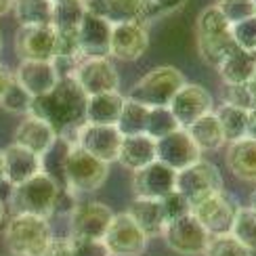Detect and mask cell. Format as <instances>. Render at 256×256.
<instances>
[{
    "mask_svg": "<svg viewBox=\"0 0 256 256\" xmlns=\"http://www.w3.org/2000/svg\"><path fill=\"white\" fill-rule=\"evenodd\" d=\"M86 94L74 78H61L48 94L32 99L30 116L48 122L57 134H70L84 124Z\"/></svg>",
    "mask_w": 256,
    "mask_h": 256,
    "instance_id": "obj_1",
    "label": "cell"
},
{
    "mask_svg": "<svg viewBox=\"0 0 256 256\" xmlns=\"http://www.w3.org/2000/svg\"><path fill=\"white\" fill-rule=\"evenodd\" d=\"M52 240L55 236L48 218L34 214H13L4 229V242L10 256H42Z\"/></svg>",
    "mask_w": 256,
    "mask_h": 256,
    "instance_id": "obj_2",
    "label": "cell"
},
{
    "mask_svg": "<svg viewBox=\"0 0 256 256\" xmlns=\"http://www.w3.org/2000/svg\"><path fill=\"white\" fill-rule=\"evenodd\" d=\"M59 191L61 185L57 180H52L44 172H38L36 176L26 180L24 185L13 189L8 204L13 208V214H34L48 218L55 212Z\"/></svg>",
    "mask_w": 256,
    "mask_h": 256,
    "instance_id": "obj_3",
    "label": "cell"
},
{
    "mask_svg": "<svg viewBox=\"0 0 256 256\" xmlns=\"http://www.w3.org/2000/svg\"><path fill=\"white\" fill-rule=\"evenodd\" d=\"M183 72L174 66H160L138 80L128 92V99L145 108H168L174 94L185 86Z\"/></svg>",
    "mask_w": 256,
    "mask_h": 256,
    "instance_id": "obj_4",
    "label": "cell"
},
{
    "mask_svg": "<svg viewBox=\"0 0 256 256\" xmlns=\"http://www.w3.org/2000/svg\"><path fill=\"white\" fill-rule=\"evenodd\" d=\"M110 176V164L92 158L78 145H74L66 160V170H63V185L68 191L76 194H92Z\"/></svg>",
    "mask_w": 256,
    "mask_h": 256,
    "instance_id": "obj_5",
    "label": "cell"
},
{
    "mask_svg": "<svg viewBox=\"0 0 256 256\" xmlns=\"http://www.w3.org/2000/svg\"><path fill=\"white\" fill-rule=\"evenodd\" d=\"M174 191L189 202V206H194L196 202L222 191L220 170L208 160H200L176 172Z\"/></svg>",
    "mask_w": 256,
    "mask_h": 256,
    "instance_id": "obj_6",
    "label": "cell"
},
{
    "mask_svg": "<svg viewBox=\"0 0 256 256\" xmlns=\"http://www.w3.org/2000/svg\"><path fill=\"white\" fill-rule=\"evenodd\" d=\"M238 204L229 194H225V189L218 194H212L204 200L196 202L191 206V214L198 218V222L208 231L210 238H220L229 236L233 227V218H236Z\"/></svg>",
    "mask_w": 256,
    "mask_h": 256,
    "instance_id": "obj_7",
    "label": "cell"
},
{
    "mask_svg": "<svg viewBox=\"0 0 256 256\" xmlns=\"http://www.w3.org/2000/svg\"><path fill=\"white\" fill-rule=\"evenodd\" d=\"M162 238L168 244L170 250H174L176 254L183 256H200L204 254L208 248L210 236L208 231L198 222V218L191 214L178 216L174 220H170L164 225Z\"/></svg>",
    "mask_w": 256,
    "mask_h": 256,
    "instance_id": "obj_8",
    "label": "cell"
},
{
    "mask_svg": "<svg viewBox=\"0 0 256 256\" xmlns=\"http://www.w3.org/2000/svg\"><path fill=\"white\" fill-rule=\"evenodd\" d=\"M72 78L78 82V86L84 90L86 97L118 92L120 88L118 70H116L112 59H103V57H82Z\"/></svg>",
    "mask_w": 256,
    "mask_h": 256,
    "instance_id": "obj_9",
    "label": "cell"
},
{
    "mask_svg": "<svg viewBox=\"0 0 256 256\" xmlns=\"http://www.w3.org/2000/svg\"><path fill=\"white\" fill-rule=\"evenodd\" d=\"M114 214L101 202H78L70 212V240H103Z\"/></svg>",
    "mask_w": 256,
    "mask_h": 256,
    "instance_id": "obj_10",
    "label": "cell"
},
{
    "mask_svg": "<svg viewBox=\"0 0 256 256\" xmlns=\"http://www.w3.org/2000/svg\"><path fill=\"white\" fill-rule=\"evenodd\" d=\"M147 242L149 238L138 229V225L126 212L114 214L103 236V244L110 256H141L147 248Z\"/></svg>",
    "mask_w": 256,
    "mask_h": 256,
    "instance_id": "obj_11",
    "label": "cell"
},
{
    "mask_svg": "<svg viewBox=\"0 0 256 256\" xmlns=\"http://www.w3.org/2000/svg\"><path fill=\"white\" fill-rule=\"evenodd\" d=\"M122 143V134L118 132L116 126H97V124H86L76 128L74 132V145H78L92 158L101 160L105 164H112L118 160Z\"/></svg>",
    "mask_w": 256,
    "mask_h": 256,
    "instance_id": "obj_12",
    "label": "cell"
},
{
    "mask_svg": "<svg viewBox=\"0 0 256 256\" xmlns=\"http://www.w3.org/2000/svg\"><path fill=\"white\" fill-rule=\"evenodd\" d=\"M84 8L90 15H97L112 26L118 24H147L154 15L152 0H84Z\"/></svg>",
    "mask_w": 256,
    "mask_h": 256,
    "instance_id": "obj_13",
    "label": "cell"
},
{
    "mask_svg": "<svg viewBox=\"0 0 256 256\" xmlns=\"http://www.w3.org/2000/svg\"><path fill=\"white\" fill-rule=\"evenodd\" d=\"M156 160L162 162L164 166H168L170 170L178 172V170L200 162L202 152L198 149V145L191 141V136L185 128H178V130L156 141Z\"/></svg>",
    "mask_w": 256,
    "mask_h": 256,
    "instance_id": "obj_14",
    "label": "cell"
},
{
    "mask_svg": "<svg viewBox=\"0 0 256 256\" xmlns=\"http://www.w3.org/2000/svg\"><path fill=\"white\" fill-rule=\"evenodd\" d=\"M168 110L172 112L174 120L180 128H189L194 122H198L202 116H206L214 110V101H212V94L204 86L185 82V86L170 101Z\"/></svg>",
    "mask_w": 256,
    "mask_h": 256,
    "instance_id": "obj_15",
    "label": "cell"
},
{
    "mask_svg": "<svg viewBox=\"0 0 256 256\" xmlns=\"http://www.w3.org/2000/svg\"><path fill=\"white\" fill-rule=\"evenodd\" d=\"M149 46V30L147 24H118L112 26L110 40V57L120 61H138Z\"/></svg>",
    "mask_w": 256,
    "mask_h": 256,
    "instance_id": "obj_16",
    "label": "cell"
},
{
    "mask_svg": "<svg viewBox=\"0 0 256 256\" xmlns=\"http://www.w3.org/2000/svg\"><path fill=\"white\" fill-rule=\"evenodd\" d=\"M174 170L156 160L149 166L132 172V191L141 200H162L174 191Z\"/></svg>",
    "mask_w": 256,
    "mask_h": 256,
    "instance_id": "obj_17",
    "label": "cell"
},
{
    "mask_svg": "<svg viewBox=\"0 0 256 256\" xmlns=\"http://www.w3.org/2000/svg\"><path fill=\"white\" fill-rule=\"evenodd\" d=\"M15 55L21 61H52L55 28H19L15 34Z\"/></svg>",
    "mask_w": 256,
    "mask_h": 256,
    "instance_id": "obj_18",
    "label": "cell"
},
{
    "mask_svg": "<svg viewBox=\"0 0 256 256\" xmlns=\"http://www.w3.org/2000/svg\"><path fill=\"white\" fill-rule=\"evenodd\" d=\"M13 78L32 99H38L57 86L59 74L52 61H19Z\"/></svg>",
    "mask_w": 256,
    "mask_h": 256,
    "instance_id": "obj_19",
    "label": "cell"
},
{
    "mask_svg": "<svg viewBox=\"0 0 256 256\" xmlns=\"http://www.w3.org/2000/svg\"><path fill=\"white\" fill-rule=\"evenodd\" d=\"M110 40L112 24L97 15L86 13L78 30V48L80 57H103L110 59Z\"/></svg>",
    "mask_w": 256,
    "mask_h": 256,
    "instance_id": "obj_20",
    "label": "cell"
},
{
    "mask_svg": "<svg viewBox=\"0 0 256 256\" xmlns=\"http://www.w3.org/2000/svg\"><path fill=\"white\" fill-rule=\"evenodd\" d=\"M57 130L52 128L48 122L36 118V116H26L24 120L19 122L15 136H13V143L26 147L28 152L36 154L38 158L44 156L48 149L52 147V143L57 141Z\"/></svg>",
    "mask_w": 256,
    "mask_h": 256,
    "instance_id": "obj_21",
    "label": "cell"
},
{
    "mask_svg": "<svg viewBox=\"0 0 256 256\" xmlns=\"http://www.w3.org/2000/svg\"><path fill=\"white\" fill-rule=\"evenodd\" d=\"M4 154V180L10 187H19L32 176H36L42 172L40 168V158L36 154L28 152L26 147L10 143L6 149H2Z\"/></svg>",
    "mask_w": 256,
    "mask_h": 256,
    "instance_id": "obj_22",
    "label": "cell"
},
{
    "mask_svg": "<svg viewBox=\"0 0 256 256\" xmlns=\"http://www.w3.org/2000/svg\"><path fill=\"white\" fill-rule=\"evenodd\" d=\"M118 164H122L126 170H141L156 162V141L147 134L136 136H122L120 152H118Z\"/></svg>",
    "mask_w": 256,
    "mask_h": 256,
    "instance_id": "obj_23",
    "label": "cell"
},
{
    "mask_svg": "<svg viewBox=\"0 0 256 256\" xmlns=\"http://www.w3.org/2000/svg\"><path fill=\"white\" fill-rule=\"evenodd\" d=\"M124 94L120 92H105L94 94L86 99V112H84V122L97 126H116L120 118Z\"/></svg>",
    "mask_w": 256,
    "mask_h": 256,
    "instance_id": "obj_24",
    "label": "cell"
},
{
    "mask_svg": "<svg viewBox=\"0 0 256 256\" xmlns=\"http://www.w3.org/2000/svg\"><path fill=\"white\" fill-rule=\"evenodd\" d=\"M227 166L240 180L256 183V141L252 138H240L227 147Z\"/></svg>",
    "mask_w": 256,
    "mask_h": 256,
    "instance_id": "obj_25",
    "label": "cell"
},
{
    "mask_svg": "<svg viewBox=\"0 0 256 256\" xmlns=\"http://www.w3.org/2000/svg\"><path fill=\"white\" fill-rule=\"evenodd\" d=\"M126 214L130 216L138 229H141L147 238H160L164 231V214H162V206L160 200H141L136 198L130 206H128Z\"/></svg>",
    "mask_w": 256,
    "mask_h": 256,
    "instance_id": "obj_26",
    "label": "cell"
},
{
    "mask_svg": "<svg viewBox=\"0 0 256 256\" xmlns=\"http://www.w3.org/2000/svg\"><path fill=\"white\" fill-rule=\"evenodd\" d=\"M10 10L19 28H44L52 26L55 4L52 0H13Z\"/></svg>",
    "mask_w": 256,
    "mask_h": 256,
    "instance_id": "obj_27",
    "label": "cell"
},
{
    "mask_svg": "<svg viewBox=\"0 0 256 256\" xmlns=\"http://www.w3.org/2000/svg\"><path fill=\"white\" fill-rule=\"evenodd\" d=\"M238 50L236 42L231 38V32H220V34H212V36H198V52L208 66L212 68H220L233 52Z\"/></svg>",
    "mask_w": 256,
    "mask_h": 256,
    "instance_id": "obj_28",
    "label": "cell"
},
{
    "mask_svg": "<svg viewBox=\"0 0 256 256\" xmlns=\"http://www.w3.org/2000/svg\"><path fill=\"white\" fill-rule=\"evenodd\" d=\"M189 132L191 141L198 145L200 152H216L225 145V136H222V130H220V124L214 116V110L210 114L202 116L198 122H194L189 128H185Z\"/></svg>",
    "mask_w": 256,
    "mask_h": 256,
    "instance_id": "obj_29",
    "label": "cell"
},
{
    "mask_svg": "<svg viewBox=\"0 0 256 256\" xmlns=\"http://www.w3.org/2000/svg\"><path fill=\"white\" fill-rule=\"evenodd\" d=\"M256 70V52L236 50L233 55L218 68L222 84H248Z\"/></svg>",
    "mask_w": 256,
    "mask_h": 256,
    "instance_id": "obj_30",
    "label": "cell"
},
{
    "mask_svg": "<svg viewBox=\"0 0 256 256\" xmlns=\"http://www.w3.org/2000/svg\"><path fill=\"white\" fill-rule=\"evenodd\" d=\"M214 116H216V120L220 124V130H222V136H225V143H236V141H240V138H246L248 112L222 103L218 110H214Z\"/></svg>",
    "mask_w": 256,
    "mask_h": 256,
    "instance_id": "obj_31",
    "label": "cell"
},
{
    "mask_svg": "<svg viewBox=\"0 0 256 256\" xmlns=\"http://www.w3.org/2000/svg\"><path fill=\"white\" fill-rule=\"evenodd\" d=\"M147 114H149V108H145V105H141V103H136V101H132V99L126 97L116 128H118V132H120L122 136L145 134Z\"/></svg>",
    "mask_w": 256,
    "mask_h": 256,
    "instance_id": "obj_32",
    "label": "cell"
},
{
    "mask_svg": "<svg viewBox=\"0 0 256 256\" xmlns=\"http://www.w3.org/2000/svg\"><path fill=\"white\" fill-rule=\"evenodd\" d=\"M74 147V143L68 136H57V141L52 143V147L44 156H40V168L42 172L48 174L52 180H57L59 185H63V170H66V160L70 149Z\"/></svg>",
    "mask_w": 256,
    "mask_h": 256,
    "instance_id": "obj_33",
    "label": "cell"
},
{
    "mask_svg": "<svg viewBox=\"0 0 256 256\" xmlns=\"http://www.w3.org/2000/svg\"><path fill=\"white\" fill-rule=\"evenodd\" d=\"M229 236L238 240L244 248H248L252 254L256 252V210L250 206H240L233 218V227Z\"/></svg>",
    "mask_w": 256,
    "mask_h": 256,
    "instance_id": "obj_34",
    "label": "cell"
},
{
    "mask_svg": "<svg viewBox=\"0 0 256 256\" xmlns=\"http://www.w3.org/2000/svg\"><path fill=\"white\" fill-rule=\"evenodd\" d=\"M178 124L174 120L172 112L168 108H149V114H147V124H145V134L152 136L154 141L162 138L170 132L178 130Z\"/></svg>",
    "mask_w": 256,
    "mask_h": 256,
    "instance_id": "obj_35",
    "label": "cell"
},
{
    "mask_svg": "<svg viewBox=\"0 0 256 256\" xmlns=\"http://www.w3.org/2000/svg\"><path fill=\"white\" fill-rule=\"evenodd\" d=\"M227 30H229V24H227V19L222 17L220 8L216 4L206 6L198 15V21H196L198 36H212V34H220V32H227Z\"/></svg>",
    "mask_w": 256,
    "mask_h": 256,
    "instance_id": "obj_36",
    "label": "cell"
},
{
    "mask_svg": "<svg viewBox=\"0 0 256 256\" xmlns=\"http://www.w3.org/2000/svg\"><path fill=\"white\" fill-rule=\"evenodd\" d=\"M86 8L84 4H55V13H52V28L55 30H80V24Z\"/></svg>",
    "mask_w": 256,
    "mask_h": 256,
    "instance_id": "obj_37",
    "label": "cell"
},
{
    "mask_svg": "<svg viewBox=\"0 0 256 256\" xmlns=\"http://www.w3.org/2000/svg\"><path fill=\"white\" fill-rule=\"evenodd\" d=\"M222 103L250 112L256 108V97L248 84H225L222 86Z\"/></svg>",
    "mask_w": 256,
    "mask_h": 256,
    "instance_id": "obj_38",
    "label": "cell"
},
{
    "mask_svg": "<svg viewBox=\"0 0 256 256\" xmlns=\"http://www.w3.org/2000/svg\"><path fill=\"white\" fill-rule=\"evenodd\" d=\"M216 6L220 8L222 17L227 19L229 28L256 15V6H254L252 0H222V2H218Z\"/></svg>",
    "mask_w": 256,
    "mask_h": 256,
    "instance_id": "obj_39",
    "label": "cell"
},
{
    "mask_svg": "<svg viewBox=\"0 0 256 256\" xmlns=\"http://www.w3.org/2000/svg\"><path fill=\"white\" fill-rule=\"evenodd\" d=\"M0 108L8 114H24L28 116L32 110V97L19 86L17 82H13L4 92V97L0 99Z\"/></svg>",
    "mask_w": 256,
    "mask_h": 256,
    "instance_id": "obj_40",
    "label": "cell"
},
{
    "mask_svg": "<svg viewBox=\"0 0 256 256\" xmlns=\"http://www.w3.org/2000/svg\"><path fill=\"white\" fill-rule=\"evenodd\" d=\"M229 32H231V38L240 50L256 52V15L246 19V21H240L236 26H231Z\"/></svg>",
    "mask_w": 256,
    "mask_h": 256,
    "instance_id": "obj_41",
    "label": "cell"
},
{
    "mask_svg": "<svg viewBox=\"0 0 256 256\" xmlns=\"http://www.w3.org/2000/svg\"><path fill=\"white\" fill-rule=\"evenodd\" d=\"M204 256H254V254L231 236H220V238H210Z\"/></svg>",
    "mask_w": 256,
    "mask_h": 256,
    "instance_id": "obj_42",
    "label": "cell"
},
{
    "mask_svg": "<svg viewBox=\"0 0 256 256\" xmlns=\"http://www.w3.org/2000/svg\"><path fill=\"white\" fill-rule=\"evenodd\" d=\"M160 206H162V214H164V220L170 222V220H174L178 216H185L191 212V206H189V202L176 194V191H172V194H168L166 198L160 200Z\"/></svg>",
    "mask_w": 256,
    "mask_h": 256,
    "instance_id": "obj_43",
    "label": "cell"
},
{
    "mask_svg": "<svg viewBox=\"0 0 256 256\" xmlns=\"http://www.w3.org/2000/svg\"><path fill=\"white\" fill-rule=\"evenodd\" d=\"M74 256H110L103 240H70Z\"/></svg>",
    "mask_w": 256,
    "mask_h": 256,
    "instance_id": "obj_44",
    "label": "cell"
},
{
    "mask_svg": "<svg viewBox=\"0 0 256 256\" xmlns=\"http://www.w3.org/2000/svg\"><path fill=\"white\" fill-rule=\"evenodd\" d=\"M42 256H74L70 238L68 240H52V244L46 248V252Z\"/></svg>",
    "mask_w": 256,
    "mask_h": 256,
    "instance_id": "obj_45",
    "label": "cell"
},
{
    "mask_svg": "<svg viewBox=\"0 0 256 256\" xmlns=\"http://www.w3.org/2000/svg\"><path fill=\"white\" fill-rule=\"evenodd\" d=\"M187 4V0H152L154 13H174V10L183 8Z\"/></svg>",
    "mask_w": 256,
    "mask_h": 256,
    "instance_id": "obj_46",
    "label": "cell"
},
{
    "mask_svg": "<svg viewBox=\"0 0 256 256\" xmlns=\"http://www.w3.org/2000/svg\"><path fill=\"white\" fill-rule=\"evenodd\" d=\"M15 82V78H13V72H10L6 66H2L0 63V99L4 97V92L8 90V86Z\"/></svg>",
    "mask_w": 256,
    "mask_h": 256,
    "instance_id": "obj_47",
    "label": "cell"
},
{
    "mask_svg": "<svg viewBox=\"0 0 256 256\" xmlns=\"http://www.w3.org/2000/svg\"><path fill=\"white\" fill-rule=\"evenodd\" d=\"M246 138L256 141V108L248 112V120H246Z\"/></svg>",
    "mask_w": 256,
    "mask_h": 256,
    "instance_id": "obj_48",
    "label": "cell"
},
{
    "mask_svg": "<svg viewBox=\"0 0 256 256\" xmlns=\"http://www.w3.org/2000/svg\"><path fill=\"white\" fill-rule=\"evenodd\" d=\"M10 6H13V0H0V17L6 15L10 10Z\"/></svg>",
    "mask_w": 256,
    "mask_h": 256,
    "instance_id": "obj_49",
    "label": "cell"
},
{
    "mask_svg": "<svg viewBox=\"0 0 256 256\" xmlns=\"http://www.w3.org/2000/svg\"><path fill=\"white\" fill-rule=\"evenodd\" d=\"M4 180V154H2V149H0V183Z\"/></svg>",
    "mask_w": 256,
    "mask_h": 256,
    "instance_id": "obj_50",
    "label": "cell"
},
{
    "mask_svg": "<svg viewBox=\"0 0 256 256\" xmlns=\"http://www.w3.org/2000/svg\"><path fill=\"white\" fill-rule=\"evenodd\" d=\"M84 4V0H52V4Z\"/></svg>",
    "mask_w": 256,
    "mask_h": 256,
    "instance_id": "obj_51",
    "label": "cell"
},
{
    "mask_svg": "<svg viewBox=\"0 0 256 256\" xmlns=\"http://www.w3.org/2000/svg\"><path fill=\"white\" fill-rule=\"evenodd\" d=\"M248 86H250V90L254 92V97H256V70H254V76H252V80L248 82Z\"/></svg>",
    "mask_w": 256,
    "mask_h": 256,
    "instance_id": "obj_52",
    "label": "cell"
},
{
    "mask_svg": "<svg viewBox=\"0 0 256 256\" xmlns=\"http://www.w3.org/2000/svg\"><path fill=\"white\" fill-rule=\"evenodd\" d=\"M4 212H6V208H4V202L0 200V225H2V220H4Z\"/></svg>",
    "mask_w": 256,
    "mask_h": 256,
    "instance_id": "obj_53",
    "label": "cell"
},
{
    "mask_svg": "<svg viewBox=\"0 0 256 256\" xmlns=\"http://www.w3.org/2000/svg\"><path fill=\"white\" fill-rule=\"evenodd\" d=\"M250 208L256 210V189H254V194H252V202H250Z\"/></svg>",
    "mask_w": 256,
    "mask_h": 256,
    "instance_id": "obj_54",
    "label": "cell"
},
{
    "mask_svg": "<svg viewBox=\"0 0 256 256\" xmlns=\"http://www.w3.org/2000/svg\"><path fill=\"white\" fill-rule=\"evenodd\" d=\"M0 50H2V32H0Z\"/></svg>",
    "mask_w": 256,
    "mask_h": 256,
    "instance_id": "obj_55",
    "label": "cell"
},
{
    "mask_svg": "<svg viewBox=\"0 0 256 256\" xmlns=\"http://www.w3.org/2000/svg\"><path fill=\"white\" fill-rule=\"evenodd\" d=\"M252 2H254V6H256V0H252Z\"/></svg>",
    "mask_w": 256,
    "mask_h": 256,
    "instance_id": "obj_56",
    "label": "cell"
},
{
    "mask_svg": "<svg viewBox=\"0 0 256 256\" xmlns=\"http://www.w3.org/2000/svg\"><path fill=\"white\" fill-rule=\"evenodd\" d=\"M218 2H222V0H218Z\"/></svg>",
    "mask_w": 256,
    "mask_h": 256,
    "instance_id": "obj_57",
    "label": "cell"
}]
</instances>
